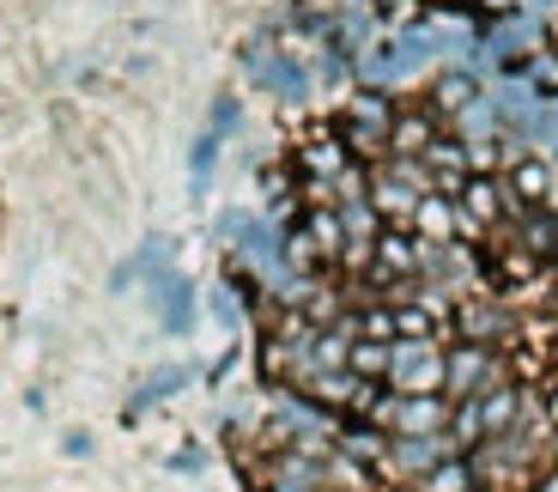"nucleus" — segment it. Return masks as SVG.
<instances>
[{"label": "nucleus", "instance_id": "nucleus-1", "mask_svg": "<svg viewBox=\"0 0 558 492\" xmlns=\"http://www.w3.org/2000/svg\"><path fill=\"white\" fill-rule=\"evenodd\" d=\"M395 110H401V104H395L389 92H377V85H352L347 98H340V141H347V153L359 158V165L389 158Z\"/></svg>", "mask_w": 558, "mask_h": 492}, {"label": "nucleus", "instance_id": "nucleus-2", "mask_svg": "<svg viewBox=\"0 0 558 492\" xmlns=\"http://www.w3.org/2000/svg\"><path fill=\"white\" fill-rule=\"evenodd\" d=\"M449 328H456V340H480V347H498V352H510L517 347V335H522V316H517V304L504 292H461L456 298V310H449Z\"/></svg>", "mask_w": 558, "mask_h": 492}, {"label": "nucleus", "instance_id": "nucleus-3", "mask_svg": "<svg viewBox=\"0 0 558 492\" xmlns=\"http://www.w3.org/2000/svg\"><path fill=\"white\" fill-rule=\"evenodd\" d=\"M444 340H389V389L395 395H444Z\"/></svg>", "mask_w": 558, "mask_h": 492}, {"label": "nucleus", "instance_id": "nucleus-4", "mask_svg": "<svg viewBox=\"0 0 558 492\" xmlns=\"http://www.w3.org/2000/svg\"><path fill=\"white\" fill-rule=\"evenodd\" d=\"M510 377V359L498 347H480V340H456L444 352V395L449 401H468V395L492 389V383Z\"/></svg>", "mask_w": 558, "mask_h": 492}, {"label": "nucleus", "instance_id": "nucleus-5", "mask_svg": "<svg viewBox=\"0 0 558 492\" xmlns=\"http://www.w3.org/2000/svg\"><path fill=\"white\" fill-rule=\"evenodd\" d=\"M456 207H461V219H474V226L486 231V238L504 226V219H510V213H522L517 201H510V189H504V177H498V170H474V177L461 183Z\"/></svg>", "mask_w": 558, "mask_h": 492}, {"label": "nucleus", "instance_id": "nucleus-6", "mask_svg": "<svg viewBox=\"0 0 558 492\" xmlns=\"http://www.w3.org/2000/svg\"><path fill=\"white\" fill-rule=\"evenodd\" d=\"M347 165H359V158L347 153V141H340V128L335 134H304V141L292 146V170H298V183H335Z\"/></svg>", "mask_w": 558, "mask_h": 492}, {"label": "nucleus", "instance_id": "nucleus-7", "mask_svg": "<svg viewBox=\"0 0 558 492\" xmlns=\"http://www.w3.org/2000/svg\"><path fill=\"white\" fill-rule=\"evenodd\" d=\"M146 298H153V310H158V323L170 328V335H189L195 328V286L182 280V274H153L146 280Z\"/></svg>", "mask_w": 558, "mask_h": 492}, {"label": "nucleus", "instance_id": "nucleus-8", "mask_svg": "<svg viewBox=\"0 0 558 492\" xmlns=\"http://www.w3.org/2000/svg\"><path fill=\"white\" fill-rule=\"evenodd\" d=\"M437 134H444V116H437L432 104H401V110H395V128H389V153L418 158Z\"/></svg>", "mask_w": 558, "mask_h": 492}, {"label": "nucleus", "instance_id": "nucleus-9", "mask_svg": "<svg viewBox=\"0 0 558 492\" xmlns=\"http://www.w3.org/2000/svg\"><path fill=\"white\" fill-rule=\"evenodd\" d=\"M425 170H432V189L437 195H461V183L474 177V158H468V141H456V134H437L432 146H425Z\"/></svg>", "mask_w": 558, "mask_h": 492}, {"label": "nucleus", "instance_id": "nucleus-10", "mask_svg": "<svg viewBox=\"0 0 558 492\" xmlns=\"http://www.w3.org/2000/svg\"><path fill=\"white\" fill-rule=\"evenodd\" d=\"M498 177H504V189H510L517 207H546V201H553V158H541V153H522L517 165H504Z\"/></svg>", "mask_w": 558, "mask_h": 492}, {"label": "nucleus", "instance_id": "nucleus-11", "mask_svg": "<svg viewBox=\"0 0 558 492\" xmlns=\"http://www.w3.org/2000/svg\"><path fill=\"white\" fill-rule=\"evenodd\" d=\"M352 85H377V92H389V85H407V68H401V43H395V37L364 43L359 56H352Z\"/></svg>", "mask_w": 558, "mask_h": 492}, {"label": "nucleus", "instance_id": "nucleus-12", "mask_svg": "<svg viewBox=\"0 0 558 492\" xmlns=\"http://www.w3.org/2000/svg\"><path fill=\"white\" fill-rule=\"evenodd\" d=\"M474 408H480V432L498 437V432H510V425L522 420V408H529V389H522L517 377H504V383H492V389L474 395Z\"/></svg>", "mask_w": 558, "mask_h": 492}, {"label": "nucleus", "instance_id": "nucleus-13", "mask_svg": "<svg viewBox=\"0 0 558 492\" xmlns=\"http://www.w3.org/2000/svg\"><path fill=\"white\" fill-rule=\"evenodd\" d=\"M413 238H425V243H456L461 238V207H456V195H418V207H413Z\"/></svg>", "mask_w": 558, "mask_h": 492}, {"label": "nucleus", "instance_id": "nucleus-14", "mask_svg": "<svg viewBox=\"0 0 558 492\" xmlns=\"http://www.w3.org/2000/svg\"><path fill=\"white\" fill-rule=\"evenodd\" d=\"M480 98V73L474 68H444V73H432V110L444 116V128H449V116H461L468 104Z\"/></svg>", "mask_w": 558, "mask_h": 492}, {"label": "nucleus", "instance_id": "nucleus-15", "mask_svg": "<svg viewBox=\"0 0 558 492\" xmlns=\"http://www.w3.org/2000/svg\"><path fill=\"white\" fill-rule=\"evenodd\" d=\"M298 226H304L310 243H316L322 262L340 267V255H347V226H340V207H304V213H298Z\"/></svg>", "mask_w": 558, "mask_h": 492}, {"label": "nucleus", "instance_id": "nucleus-16", "mask_svg": "<svg viewBox=\"0 0 558 492\" xmlns=\"http://www.w3.org/2000/svg\"><path fill=\"white\" fill-rule=\"evenodd\" d=\"M407 492H474V468H468V456H444V463L425 468Z\"/></svg>", "mask_w": 558, "mask_h": 492}, {"label": "nucleus", "instance_id": "nucleus-17", "mask_svg": "<svg viewBox=\"0 0 558 492\" xmlns=\"http://www.w3.org/2000/svg\"><path fill=\"white\" fill-rule=\"evenodd\" d=\"M347 371H359L364 383H383L389 377V340H352V352H347Z\"/></svg>", "mask_w": 558, "mask_h": 492}, {"label": "nucleus", "instance_id": "nucleus-18", "mask_svg": "<svg viewBox=\"0 0 558 492\" xmlns=\"http://www.w3.org/2000/svg\"><path fill=\"white\" fill-rule=\"evenodd\" d=\"M182 383H189V365H165V371H153V377L140 383L134 408H153V401H165V395H177Z\"/></svg>", "mask_w": 558, "mask_h": 492}, {"label": "nucleus", "instance_id": "nucleus-19", "mask_svg": "<svg viewBox=\"0 0 558 492\" xmlns=\"http://www.w3.org/2000/svg\"><path fill=\"white\" fill-rule=\"evenodd\" d=\"M219 146H225V134H201L195 141V153H189V170H195V189H207V177H213V165H219Z\"/></svg>", "mask_w": 558, "mask_h": 492}, {"label": "nucleus", "instance_id": "nucleus-20", "mask_svg": "<svg viewBox=\"0 0 558 492\" xmlns=\"http://www.w3.org/2000/svg\"><path fill=\"white\" fill-rule=\"evenodd\" d=\"M213 316H219L225 328H243V316H250V304H243V298L231 292V280H225V286H213Z\"/></svg>", "mask_w": 558, "mask_h": 492}, {"label": "nucleus", "instance_id": "nucleus-21", "mask_svg": "<svg viewBox=\"0 0 558 492\" xmlns=\"http://www.w3.org/2000/svg\"><path fill=\"white\" fill-rule=\"evenodd\" d=\"M238 122H243V104H238V98H219V104H213V122H207L213 134H231Z\"/></svg>", "mask_w": 558, "mask_h": 492}, {"label": "nucleus", "instance_id": "nucleus-22", "mask_svg": "<svg viewBox=\"0 0 558 492\" xmlns=\"http://www.w3.org/2000/svg\"><path fill=\"white\" fill-rule=\"evenodd\" d=\"M61 451H68V456H92V437H85V432H68V437H61Z\"/></svg>", "mask_w": 558, "mask_h": 492}, {"label": "nucleus", "instance_id": "nucleus-23", "mask_svg": "<svg viewBox=\"0 0 558 492\" xmlns=\"http://www.w3.org/2000/svg\"><path fill=\"white\" fill-rule=\"evenodd\" d=\"M407 7H413V0H371V13L377 19H395V13H407Z\"/></svg>", "mask_w": 558, "mask_h": 492}, {"label": "nucleus", "instance_id": "nucleus-24", "mask_svg": "<svg viewBox=\"0 0 558 492\" xmlns=\"http://www.w3.org/2000/svg\"><path fill=\"white\" fill-rule=\"evenodd\" d=\"M546 413H553V425H558V389H553V401H546Z\"/></svg>", "mask_w": 558, "mask_h": 492}, {"label": "nucleus", "instance_id": "nucleus-25", "mask_svg": "<svg viewBox=\"0 0 558 492\" xmlns=\"http://www.w3.org/2000/svg\"><path fill=\"white\" fill-rule=\"evenodd\" d=\"M474 492H480V487H474Z\"/></svg>", "mask_w": 558, "mask_h": 492}]
</instances>
